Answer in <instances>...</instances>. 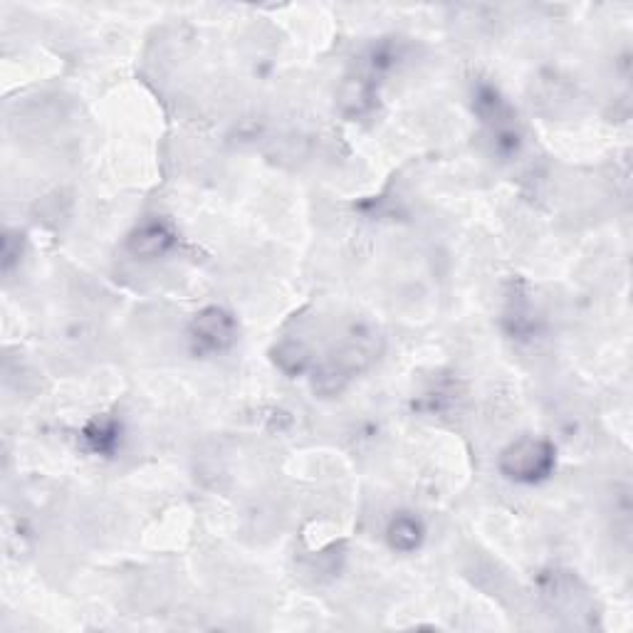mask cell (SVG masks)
<instances>
[{
	"mask_svg": "<svg viewBox=\"0 0 633 633\" xmlns=\"http://www.w3.org/2000/svg\"><path fill=\"white\" fill-rule=\"evenodd\" d=\"M174 243V235L164 223H146L129 238V248L139 258H156V255H164L166 250Z\"/></svg>",
	"mask_w": 633,
	"mask_h": 633,
	"instance_id": "cell-3",
	"label": "cell"
},
{
	"mask_svg": "<svg viewBox=\"0 0 633 633\" xmlns=\"http://www.w3.org/2000/svg\"><path fill=\"white\" fill-rule=\"evenodd\" d=\"M554 453L549 443L535 441V438H522V441L512 443L505 453H502V470L510 478L525 480V483H535L544 478L552 470Z\"/></svg>",
	"mask_w": 633,
	"mask_h": 633,
	"instance_id": "cell-1",
	"label": "cell"
},
{
	"mask_svg": "<svg viewBox=\"0 0 633 633\" xmlns=\"http://www.w3.org/2000/svg\"><path fill=\"white\" fill-rule=\"evenodd\" d=\"M233 332L235 324L230 315H226L218 307H211V310H203L201 315L193 322V337L208 349H223L226 344L233 342Z\"/></svg>",
	"mask_w": 633,
	"mask_h": 633,
	"instance_id": "cell-2",
	"label": "cell"
},
{
	"mask_svg": "<svg viewBox=\"0 0 633 633\" xmlns=\"http://www.w3.org/2000/svg\"><path fill=\"white\" fill-rule=\"evenodd\" d=\"M389 540L396 549L408 552V549H413L421 542V527H418V522L411 520V517H399V520H394V525H391Z\"/></svg>",
	"mask_w": 633,
	"mask_h": 633,
	"instance_id": "cell-4",
	"label": "cell"
}]
</instances>
